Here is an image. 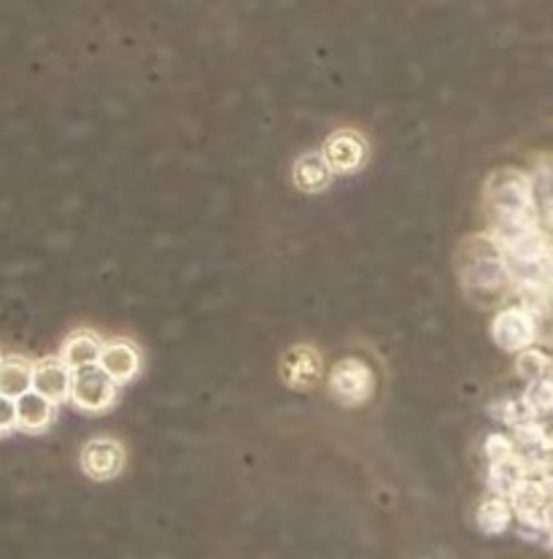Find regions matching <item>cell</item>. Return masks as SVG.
I'll list each match as a JSON object with an SVG mask.
<instances>
[{"label": "cell", "instance_id": "cell-11", "mask_svg": "<svg viewBox=\"0 0 553 559\" xmlns=\"http://www.w3.org/2000/svg\"><path fill=\"white\" fill-rule=\"evenodd\" d=\"M57 403L41 395L38 390H27L25 395L16 397V427L25 432H44L55 419Z\"/></svg>", "mask_w": 553, "mask_h": 559}, {"label": "cell", "instance_id": "cell-7", "mask_svg": "<svg viewBox=\"0 0 553 559\" xmlns=\"http://www.w3.org/2000/svg\"><path fill=\"white\" fill-rule=\"evenodd\" d=\"M281 379L292 390H313L322 381V357L311 346H292L281 359Z\"/></svg>", "mask_w": 553, "mask_h": 559}, {"label": "cell", "instance_id": "cell-21", "mask_svg": "<svg viewBox=\"0 0 553 559\" xmlns=\"http://www.w3.org/2000/svg\"><path fill=\"white\" fill-rule=\"evenodd\" d=\"M16 427V401L0 392V436Z\"/></svg>", "mask_w": 553, "mask_h": 559}, {"label": "cell", "instance_id": "cell-9", "mask_svg": "<svg viewBox=\"0 0 553 559\" xmlns=\"http://www.w3.org/2000/svg\"><path fill=\"white\" fill-rule=\"evenodd\" d=\"M324 157L333 165V170H338V174H351V170H357L359 165L364 163L368 146H364V141L359 139L357 133L340 130V133L329 135V141L324 144Z\"/></svg>", "mask_w": 553, "mask_h": 559}, {"label": "cell", "instance_id": "cell-22", "mask_svg": "<svg viewBox=\"0 0 553 559\" xmlns=\"http://www.w3.org/2000/svg\"><path fill=\"white\" fill-rule=\"evenodd\" d=\"M0 362H3V359H0Z\"/></svg>", "mask_w": 553, "mask_h": 559}, {"label": "cell", "instance_id": "cell-18", "mask_svg": "<svg viewBox=\"0 0 553 559\" xmlns=\"http://www.w3.org/2000/svg\"><path fill=\"white\" fill-rule=\"evenodd\" d=\"M549 368H551V359L545 357L543 352L532 349V346L518 355V373H521L524 379H529V381L543 379V376H549Z\"/></svg>", "mask_w": 553, "mask_h": 559}, {"label": "cell", "instance_id": "cell-4", "mask_svg": "<svg viewBox=\"0 0 553 559\" xmlns=\"http://www.w3.org/2000/svg\"><path fill=\"white\" fill-rule=\"evenodd\" d=\"M373 370L364 359L346 357L329 373V392L344 406H362L373 397Z\"/></svg>", "mask_w": 553, "mask_h": 559}, {"label": "cell", "instance_id": "cell-14", "mask_svg": "<svg viewBox=\"0 0 553 559\" xmlns=\"http://www.w3.org/2000/svg\"><path fill=\"white\" fill-rule=\"evenodd\" d=\"M527 476H529L527 462L518 457V454H513V457H507V460L492 462V481L489 484H492L494 495H503V498L510 500L513 492L521 487L524 478Z\"/></svg>", "mask_w": 553, "mask_h": 559}, {"label": "cell", "instance_id": "cell-20", "mask_svg": "<svg viewBox=\"0 0 553 559\" xmlns=\"http://www.w3.org/2000/svg\"><path fill=\"white\" fill-rule=\"evenodd\" d=\"M486 454H489V460H492V462L507 460V457H513V454H516V443H513L507 436H492L486 441Z\"/></svg>", "mask_w": 553, "mask_h": 559}, {"label": "cell", "instance_id": "cell-5", "mask_svg": "<svg viewBox=\"0 0 553 559\" xmlns=\"http://www.w3.org/2000/svg\"><path fill=\"white\" fill-rule=\"evenodd\" d=\"M492 338L503 352L521 355L538 341V322H534L532 311L521 306L503 308L492 322Z\"/></svg>", "mask_w": 553, "mask_h": 559}, {"label": "cell", "instance_id": "cell-19", "mask_svg": "<svg viewBox=\"0 0 553 559\" xmlns=\"http://www.w3.org/2000/svg\"><path fill=\"white\" fill-rule=\"evenodd\" d=\"M532 185H534V201H538V205H543L545 214L553 216V159L540 168L538 179H534Z\"/></svg>", "mask_w": 553, "mask_h": 559}, {"label": "cell", "instance_id": "cell-13", "mask_svg": "<svg viewBox=\"0 0 553 559\" xmlns=\"http://www.w3.org/2000/svg\"><path fill=\"white\" fill-rule=\"evenodd\" d=\"M100 352H103V341L89 330H79V333L68 335V341L62 344L60 357L65 359L71 368H82V365H93L100 362Z\"/></svg>", "mask_w": 553, "mask_h": 559}, {"label": "cell", "instance_id": "cell-17", "mask_svg": "<svg viewBox=\"0 0 553 559\" xmlns=\"http://www.w3.org/2000/svg\"><path fill=\"white\" fill-rule=\"evenodd\" d=\"M524 406H527L529 414L538 419V414H553V379L551 376H543V379L532 381L529 392L524 395Z\"/></svg>", "mask_w": 553, "mask_h": 559}, {"label": "cell", "instance_id": "cell-8", "mask_svg": "<svg viewBox=\"0 0 553 559\" xmlns=\"http://www.w3.org/2000/svg\"><path fill=\"white\" fill-rule=\"evenodd\" d=\"M73 368L62 357H47L33 362V390L51 397L55 403H62L71 397Z\"/></svg>", "mask_w": 553, "mask_h": 559}, {"label": "cell", "instance_id": "cell-12", "mask_svg": "<svg viewBox=\"0 0 553 559\" xmlns=\"http://www.w3.org/2000/svg\"><path fill=\"white\" fill-rule=\"evenodd\" d=\"M333 179V165L327 163L324 152H308L294 163V185L302 192H318Z\"/></svg>", "mask_w": 553, "mask_h": 559}, {"label": "cell", "instance_id": "cell-6", "mask_svg": "<svg viewBox=\"0 0 553 559\" xmlns=\"http://www.w3.org/2000/svg\"><path fill=\"white\" fill-rule=\"evenodd\" d=\"M124 465V449L113 438H93L82 449V467L95 481H111Z\"/></svg>", "mask_w": 553, "mask_h": 559}, {"label": "cell", "instance_id": "cell-15", "mask_svg": "<svg viewBox=\"0 0 553 559\" xmlns=\"http://www.w3.org/2000/svg\"><path fill=\"white\" fill-rule=\"evenodd\" d=\"M27 390H33V362L22 357L3 359L0 362V392L16 401Z\"/></svg>", "mask_w": 553, "mask_h": 559}, {"label": "cell", "instance_id": "cell-2", "mask_svg": "<svg viewBox=\"0 0 553 559\" xmlns=\"http://www.w3.org/2000/svg\"><path fill=\"white\" fill-rule=\"evenodd\" d=\"M486 205L492 222L507 219H538V201H534V185L521 170L503 168L489 176L486 181Z\"/></svg>", "mask_w": 553, "mask_h": 559}, {"label": "cell", "instance_id": "cell-3", "mask_svg": "<svg viewBox=\"0 0 553 559\" xmlns=\"http://www.w3.org/2000/svg\"><path fill=\"white\" fill-rule=\"evenodd\" d=\"M71 401L73 406L87 411V414H100L117 401V381L106 373L100 362L73 368Z\"/></svg>", "mask_w": 553, "mask_h": 559}, {"label": "cell", "instance_id": "cell-16", "mask_svg": "<svg viewBox=\"0 0 553 559\" xmlns=\"http://www.w3.org/2000/svg\"><path fill=\"white\" fill-rule=\"evenodd\" d=\"M513 522V506L507 503L503 495H494V498L483 500L481 509H478V527L486 535H500L510 527Z\"/></svg>", "mask_w": 553, "mask_h": 559}, {"label": "cell", "instance_id": "cell-1", "mask_svg": "<svg viewBox=\"0 0 553 559\" xmlns=\"http://www.w3.org/2000/svg\"><path fill=\"white\" fill-rule=\"evenodd\" d=\"M459 276L470 300H476L481 308L503 298L513 284L510 267L494 236L470 238L459 249Z\"/></svg>", "mask_w": 553, "mask_h": 559}, {"label": "cell", "instance_id": "cell-10", "mask_svg": "<svg viewBox=\"0 0 553 559\" xmlns=\"http://www.w3.org/2000/svg\"><path fill=\"white\" fill-rule=\"evenodd\" d=\"M100 365L117 384H128V381L135 379V373L141 370V355L130 341L117 338L103 344Z\"/></svg>", "mask_w": 553, "mask_h": 559}]
</instances>
